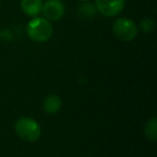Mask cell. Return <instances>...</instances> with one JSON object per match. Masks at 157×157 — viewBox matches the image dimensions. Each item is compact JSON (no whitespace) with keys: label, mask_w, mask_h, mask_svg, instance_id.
<instances>
[{"label":"cell","mask_w":157,"mask_h":157,"mask_svg":"<svg viewBox=\"0 0 157 157\" xmlns=\"http://www.w3.org/2000/svg\"><path fill=\"white\" fill-rule=\"evenodd\" d=\"M42 13L48 21L56 22L65 15V5L61 0H46L42 7Z\"/></svg>","instance_id":"obj_5"},{"label":"cell","mask_w":157,"mask_h":157,"mask_svg":"<svg viewBox=\"0 0 157 157\" xmlns=\"http://www.w3.org/2000/svg\"><path fill=\"white\" fill-rule=\"evenodd\" d=\"M139 28L142 33H152L153 30L155 29V22L154 20L152 18H143V20L140 22L139 24Z\"/></svg>","instance_id":"obj_10"},{"label":"cell","mask_w":157,"mask_h":157,"mask_svg":"<svg viewBox=\"0 0 157 157\" xmlns=\"http://www.w3.org/2000/svg\"><path fill=\"white\" fill-rule=\"evenodd\" d=\"M61 101L60 97L56 94H50L43 99L42 102V108L45 113L50 114V115H54V114L58 113L59 110L61 109Z\"/></svg>","instance_id":"obj_6"},{"label":"cell","mask_w":157,"mask_h":157,"mask_svg":"<svg viewBox=\"0 0 157 157\" xmlns=\"http://www.w3.org/2000/svg\"><path fill=\"white\" fill-rule=\"evenodd\" d=\"M26 31L31 40L39 42V43H43L52 38L53 26L50 23V21H48L46 18L36 16L28 22Z\"/></svg>","instance_id":"obj_1"},{"label":"cell","mask_w":157,"mask_h":157,"mask_svg":"<svg viewBox=\"0 0 157 157\" xmlns=\"http://www.w3.org/2000/svg\"><path fill=\"white\" fill-rule=\"evenodd\" d=\"M0 3H1V0H0Z\"/></svg>","instance_id":"obj_12"},{"label":"cell","mask_w":157,"mask_h":157,"mask_svg":"<svg viewBox=\"0 0 157 157\" xmlns=\"http://www.w3.org/2000/svg\"><path fill=\"white\" fill-rule=\"evenodd\" d=\"M15 132L22 140L36 142L41 137V127L39 123L31 117L23 116L15 122Z\"/></svg>","instance_id":"obj_2"},{"label":"cell","mask_w":157,"mask_h":157,"mask_svg":"<svg viewBox=\"0 0 157 157\" xmlns=\"http://www.w3.org/2000/svg\"><path fill=\"white\" fill-rule=\"evenodd\" d=\"M144 136L148 141L155 142L157 139V118L152 117L144 127Z\"/></svg>","instance_id":"obj_8"},{"label":"cell","mask_w":157,"mask_h":157,"mask_svg":"<svg viewBox=\"0 0 157 157\" xmlns=\"http://www.w3.org/2000/svg\"><path fill=\"white\" fill-rule=\"evenodd\" d=\"M113 33L121 41L128 42L133 40L138 35L139 28L133 21L127 17H120L114 21L112 26Z\"/></svg>","instance_id":"obj_3"},{"label":"cell","mask_w":157,"mask_h":157,"mask_svg":"<svg viewBox=\"0 0 157 157\" xmlns=\"http://www.w3.org/2000/svg\"><path fill=\"white\" fill-rule=\"evenodd\" d=\"M78 15L83 18H92L96 15L97 9L96 6L93 5V3L88 2V1H84L81 6H78Z\"/></svg>","instance_id":"obj_9"},{"label":"cell","mask_w":157,"mask_h":157,"mask_svg":"<svg viewBox=\"0 0 157 157\" xmlns=\"http://www.w3.org/2000/svg\"><path fill=\"white\" fill-rule=\"evenodd\" d=\"M43 0H21V8L22 11L27 16L36 17L42 11Z\"/></svg>","instance_id":"obj_7"},{"label":"cell","mask_w":157,"mask_h":157,"mask_svg":"<svg viewBox=\"0 0 157 157\" xmlns=\"http://www.w3.org/2000/svg\"><path fill=\"white\" fill-rule=\"evenodd\" d=\"M97 11L103 16L113 17L121 13L125 8V0H95Z\"/></svg>","instance_id":"obj_4"},{"label":"cell","mask_w":157,"mask_h":157,"mask_svg":"<svg viewBox=\"0 0 157 157\" xmlns=\"http://www.w3.org/2000/svg\"><path fill=\"white\" fill-rule=\"evenodd\" d=\"M78 1H82V2H84V1H90V0H78Z\"/></svg>","instance_id":"obj_11"}]
</instances>
